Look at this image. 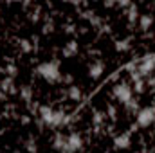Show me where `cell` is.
Masks as SVG:
<instances>
[{"mask_svg":"<svg viewBox=\"0 0 155 153\" xmlns=\"http://www.w3.org/2000/svg\"><path fill=\"white\" fill-rule=\"evenodd\" d=\"M38 122L45 128L60 130L71 122V115H67V112L63 110H56L49 105H41L38 108Z\"/></svg>","mask_w":155,"mask_h":153,"instance_id":"6da1fadb","label":"cell"},{"mask_svg":"<svg viewBox=\"0 0 155 153\" xmlns=\"http://www.w3.org/2000/svg\"><path fill=\"white\" fill-rule=\"evenodd\" d=\"M36 74H38L45 83L49 85H54V83H61V69H60V63L58 61H43L36 67Z\"/></svg>","mask_w":155,"mask_h":153,"instance_id":"7a4b0ae2","label":"cell"},{"mask_svg":"<svg viewBox=\"0 0 155 153\" xmlns=\"http://www.w3.org/2000/svg\"><path fill=\"white\" fill-rule=\"evenodd\" d=\"M128 69L135 70L141 77L148 79L150 76H153V74H155V54H144V56H143V58H139L137 61L130 63V65H128Z\"/></svg>","mask_w":155,"mask_h":153,"instance_id":"3957f363","label":"cell"},{"mask_svg":"<svg viewBox=\"0 0 155 153\" xmlns=\"http://www.w3.org/2000/svg\"><path fill=\"white\" fill-rule=\"evenodd\" d=\"M112 96H114V99H116L119 105H126L130 99H134V90H132V85L128 83V81H119L114 85V88H112Z\"/></svg>","mask_w":155,"mask_h":153,"instance_id":"277c9868","label":"cell"},{"mask_svg":"<svg viewBox=\"0 0 155 153\" xmlns=\"http://www.w3.org/2000/svg\"><path fill=\"white\" fill-rule=\"evenodd\" d=\"M135 122H137L139 128H150V126H153L155 124V106L153 105L139 108V112L135 114Z\"/></svg>","mask_w":155,"mask_h":153,"instance_id":"5b68a950","label":"cell"},{"mask_svg":"<svg viewBox=\"0 0 155 153\" xmlns=\"http://www.w3.org/2000/svg\"><path fill=\"white\" fill-rule=\"evenodd\" d=\"M83 135L79 132H71L67 133V153H79L83 150Z\"/></svg>","mask_w":155,"mask_h":153,"instance_id":"8992f818","label":"cell"},{"mask_svg":"<svg viewBox=\"0 0 155 153\" xmlns=\"http://www.w3.org/2000/svg\"><path fill=\"white\" fill-rule=\"evenodd\" d=\"M132 146V135L130 132H124V133H119L114 137V148L116 150H128Z\"/></svg>","mask_w":155,"mask_h":153,"instance_id":"52a82bcc","label":"cell"},{"mask_svg":"<svg viewBox=\"0 0 155 153\" xmlns=\"http://www.w3.org/2000/svg\"><path fill=\"white\" fill-rule=\"evenodd\" d=\"M105 72V61L103 60H96L88 65V76L90 79H99Z\"/></svg>","mask_w":155,"mask_h":153,"instance_id":"ba28073f","label":"cell"},{"mask_svg":"<svg viewBox=\"0 0 155 153\" xmlns=\"http://www.w3.org/2000/svg\"><path fill=\"white\" fill-rule=\"evenodd\" d=\"M52 150L58 153H67V135L58 132L52 139Z\"/></svg>","mask_w":155,"mask_h":153,"instance_id":"9c48e42d","label":"cell"},{"mask_svg":"<svg viewBox=\"0 0 155 153\" xmlns=\"http://www.w3.org/2000/svg\"><path fill=\"white\" fill-rule=\"evenodd\" d=\"M61 52H63L65 58H74V56H78V52H79V45H78V41L76 40H69V41L65 43V47L61 49Z\"/></svg>","mask_w":155,"mask_h":153,"instance_id":"30bf717a","label":"cell"},{"mask_svg":"<svg viewBox=\"0 0 155 153\" xmlns=\"http://www.w3.org/2000/svg\"><path fill=\"white\" fill-rule=\"evenodd\" d=\"M137 25H139V29L141 31H150L152 29V25H153V15H150V13H144V15H141L139 16V20H137Z\"/></svg>","mask_w":155,"mask_h":153,"instance_id":"8fae6325","label":"cell"},{"mask_svg":"<svg viewBox=\"0 0 155 153\" xmlns=\"http://www.w3.org/2000/svg\"><path fill=\"white\" fill-rule=\"evenodd\" d=\"M67 97L71 99V101H81L83 99V90H81V86H78V85H71V86H67Z\"/></svg>","mask_w":155,"mask_h":153,"instance_id":"7c38bea8","label":"cell"},{"mask_svg":"<svg viewBox=\"0 0 155 153\" xmlns=\"http://www.w3.org/2000/svg\"><path fill=\"white\" fill-rule=\"evenodd\" d=\"M124 15H126V20H128V24H130V25H134V24L139 20V16H141V15H139V7H137L135 4H130Z\"/></svg>","mask_w":155,"mask_h":153,"instance_id":"4fadbf2b","label":"cell"},{"mask_svg":"<svg viewBox=\"0 0 155 153\" xmlns=\"http://www.w3.org/2000/svg\"><path fill=\"white\" fill-rule=\"evenodd\" d=\"M0 90L5 92V94H16V92H18V88H16L13 77H5V79H2V81H0Z\"/></svg>","mask_w":155,"mask_h":153,"instance_id":"5bb4252c","label":"cell"},{"mask_svg":"<svg viewBox=\"0 0 155 153\" xmlns=\"http://www.w3.org/2000/svg\"><path fill=\"white\" fill-rule=\"evenodd\" d=\"M105 122H107V114L101 112V110H96L94 115H92V124H94L96 128H101Z\"/></svg>","mask_w":155,"mask_h":153,"instance_id":"9a60e30c","label":"cell"},{"mask_svg":"<svg viewBox=\"0 0 155 153\" xmlns=\"http://www.w3.org/2000/svg\"><path fill=\"white\" fill-rule=\"evenodd\" d=\"M18 92H20V97H22L24 101H27V103H29V101L33 99V88H31L29 85H22Z\"/></svg>","mask_w":155,"mask_h":153,"instance_id":"2e32d148","label":"cell"},{"mask_svg":"<svg viewBox=\"0 0 155 153\" xmlns=\"http://www.w3.org/2000/svg\"><path fill=\"white\" fill-rule=\"evenodd\" d=\"M114 47H116L117 52H128L132 45H130V40H117L114 43Z\"/></svg>","mask_w":155,"mask_h":153,"instance_id":"e0dca14e","label":"cell"},{"mask_svg":"<svg viewBox=\"0 0 155 153\" xmlns=\"http://www.w3.org/2000/svg\"><path fill=\"white\" fill-rule=\"evenodd\" d=\"M85 18L92 24V27H101V25H103V20H101L96 13H85Z\"/></svg>","mask_w":155,"mask_h":153,"instance_id":"ac0fdd59","label":"cell"},{"mask_svg":"<svg viewBox=\"0 0 155 153\" xmlns=\"http://www.w3.org/2000/svg\"><path fill=\"white\" fill-rule=\"evenodd\" d=\"M18 47H20V50H22V52H25V54H29V52L35 49V45H33L29 40H24V38L18 40Z\"/></svg>","mask_w":155,"mask_h":153,"instance_id":"d6986e66","label":"cell"},{"mask_svg":"<svg viewBox=\"0 0 155 153\" xmlns=\"http://www.w3.org/2000/svg\"><path fill=\"white\" fill-rule=\"evenodd\" d=\"M124 108H126V112H130V114H137V112H139V101L134 97V99H130V101L124 105Z\"/></svg>","mask_w":155,"mask_h":153,"instance_id":"ffe728a7","label":"cell"},{"mask_svg":"<svg viewBox=\"0 0 155 153\" xmlns=\"http://www.w3.org/2000/svg\"><path fill=\"white\" fill-rule=\"evenodd\" d=\"M24 146H25V150H27L29 153H36L38 151V146H36V139H35V137H29V139L25 141Z\"/></svg>","mask_w":155,"mask_h":153,"instance_id":"44dd1931","label":"cell"},{"mask_svg":"<svg viewBox=\"0 0 155 153\" xmlns=\"http://www.w3.org/2000/svg\"><path fill=\"white\" fill-rule=\"evenodd\" d=\"M54 31V20L52 18H45V22H43V29H41V33L43 34H49V33H52Z\"/></svg>","mask_w":155,"mask_h":153,"instance_id":"7402d4cb","label":"cell"},{"mask_svg":"<svg viewBox=\"0 0 155 153\" xmlns=\"http://www.w3.org/2000/svg\"><path fill=\"white\" fill-rule=\"evenodd\" d=\"M16 72H18L16 65H13V63L5 65V74H7V77H15V76H16Z\"/></svg>","mask_w":155,"mask_h":153,"instance_id":"603a6c76","label":"cell"},{"mask_svg":"<svg viewBox=\"0 0 155 153\" xmlns=\"http://www.w3.org/2000/svg\"><path fill=\"white\" fill-rule=\"evenodd\" d=\"M105 114H107V119H108V117H110V119H116V117H117V110H116V106L108 105V106H107V112H105Z\"/></svg>","mask_w":155,"mask_h":153,"instance_id":"cb8c5ba5","label":"cell"},{"mask_svg":"<svg viewBox=\"0 0 155 153\" xmlns=\"http://www.w3.org/2000/svg\"><path fill=\"white\" fill-rule=\"evenodd\" d=\"M61 83H65V85H72V76L71 74H63V77H61Z\"/></svg>","mask_w":155,"mask_h":153,"instance_id":"d4e9b609","label":"cell"},{"mask_svg":"<svg viewBox=\"0 0 155 153\" xmlns=\"http://www.w3.org/2000/svg\"><path fill=\"white\" fill-rule=\"evenodd\" d=\"M29 18H31V22H38V20H40V9H36V11H33Z\"/></svg>","mask_w":155,"mask_h":153,"instance_id":"484cf974","label":"cell"},{"mask_svg":"<svg viewBox=\"0 0 155 153\" xmlns=\"http://www.w3.org/2000/svg\"><path fill=\"white\" fill-rule=\"evenodd\" d=\"M132 2H128V0H121V2H117L116 5L117 7H123V9H128V5H130Z\"/></svg>","mask_w":155,"mask_h":153,"instance_id":"4316f807","label":"cell"},{"mask_svg":"<svg viewBox=\"0 0 155 153\" xmlns=\"http://www.w3.org/2000/svg\"><path fill=\"white\" fill-rule=\"evenodd\" d=\"M146 86H155V74L146 79Z\"/></svg>","mask_w":155,"mask_h":153,"instance_id":"83f0119b","label":"cell"},{"mask_svg":"<svg viewBox=\"0 0 155 153\" xmlns=\"http://www.w3.org/2000/svg\"><path fill=\"white\" fill-rule=\"evenodd\" d=\"M65 33H67V34H74V25H72V24L65 25Z\"/></svg>","mask_w":155,"mask_h":153,"instance_id":"f1b7e54d","label":"cell"},{"mask_svg":"<svg viewBox=\"0 0 155 153\" xmlns=\"http://www.w3.org/2000/svg\"><path fill=\"white\" fill-rule=\"evenodd\" d=\"M116 5V2H105V7H114Z\"/></svg>","mask_w":155,"mask_h":153,"instance_id":"f546056e","label":"cell"},{"mask_svg":"<svg viewBox=\"0 0 155 153\" xmlns=\"http://www.w3.org/2000/svg\"><path fill=\"white\" fill-rule=\"evenodd\" d=\"M5 96H7V94H5V92H2V90H0V99H5Z\"/></svg>","mask_w":155,"mask_h":153,"instance_id":"4dcf8cb0","label":"cell"}]
</instances>
